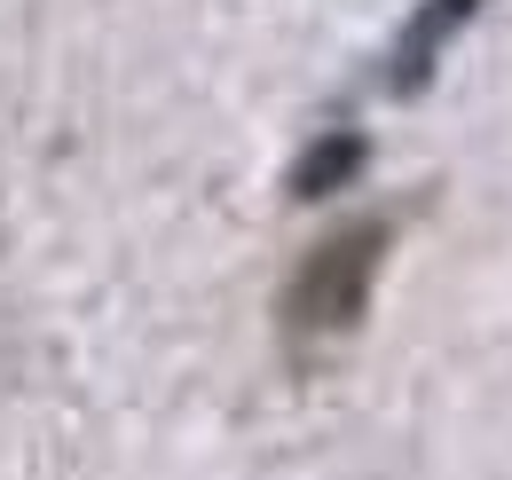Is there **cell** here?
<instances>
[{
	"label": "cell",
	"mask_w": 512,
	"mask_h": 480,
	"mask_svg": "<svg viewBox=\"0 0 512 480\" xmlns=\"http://www.w3.org/2000/svg\"><path fill=\"white\" fill-rule=\"evenodd\" d=\"M371 268H379V229H347V237H331L292 276V300H284V323H292V339L308 347V339H331V331H347L355 315H363V292H371Z\"/></svg>",
	"instance_id": "1"
}]
</instances>
